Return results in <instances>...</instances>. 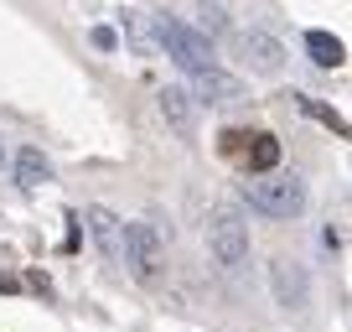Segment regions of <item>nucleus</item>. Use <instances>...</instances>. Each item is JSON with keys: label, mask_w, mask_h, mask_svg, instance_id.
I'll return each mask as SVG.
<instances>
[{"label": "nucleus", "mask_w": 352, "mask_h": 332, "mask_svg": "<svg viewBox=\"0 0 352 332\" xmlns=\"http://www.w3.org/2000/svg\"><path fill=\"white\" fill-rule=\"evenodd\" d=\"M239 198L249 203L254 213H264V218H300L306 203H311V187L296 172H264V177L239 182Z\"/></svg>", "instance_id": "obj_1"}, {"label": "nucleus", "mask_w": 352, "mask_h": 332, "mask_svg": "<svg viewBox=\"0 0 352 332\" xmlns=\"http://www.w3.org/2000/svg\"><path fill=\"white\" fill-rule=\"evenodd\" d=\"M249 135H254V130H223V135H218V151L228 156V161H243V145H249Z\"/></svg>", "instance_id": "obj_14"}, {"label": "nucleus", "mask_w": 352, "mask_h": 332, "mask_svg": "<svg viewBox=\"0 0 352 332\" xmlns=\"http://www.w3.org/2000/svg\"><path fill=\"white\" fill-rule=\"evenodd\" d=\"M202 239H208V255L218 260L228 276H243V265H249V223L239 218L233 208H208V223H202Z\"/></svg>", "instance_id": "obj_2"}, {"label": "nucleus", "mask_w": 352, "mask_h": 332, "mask_svg": "<svg viewBox=\"0 0 352 332\" xmlns=\"http://www.w3.org/2000/svg\"><path fill=\"white\" fill-rule=\"evenodd\" d=\"M94 47H99V52H114V47H120V32H114V26H94Z\"/></svg>", "instance_id": "obj_15"}, {"label": "nucleus", "mask_w": 352, "mask_h": 332, "mask_svg": "<svg viewBox=\"0 0 352 332\" xmlns=\"http://www.w3.org/2000/svg\"><path fill=\"white\" fill-rule=\"evenodd\" d=\"M306 52H311L316 68H342L347 63V47H342V37H331V32H306Z\"/></svg>", "instance_id": "obj_12"}, {"label": "nucleus", "mask_w": 352, "mask_h": 332, "mask_svg": "<svg viewBox=\"0 0 352 332\" xmlns=\"http://www.w3.org/2000/svg\"><path fill=\"white\" fill-rule=\"evenodd\" d=\"M155 104H161V120L171 125V130L192 135V125H197V104H192L187 89H161V94H155Z\"/></svg>", "instance_id": "obj_10"}, {"label": "nucleus", "mask_w": 352, "mask_h": 332, "mask_svg": "<svg viewBox=\"0 0 352 332\" xmlns=\"http://www.w3.org/2000/svg\"><path fill=\"white\" fill-rule=\"evenodd\" d=\"M83 218H88V234H94V244H99V255L109 260V265H120V260H124V239H120L124 223L114 218L109 208H88Z\"/></svg>", "instance_id": "obj_7"}, {"label": "nucleus", "mask_w": 352, "mask_h": 332, "mask_svg": "<svg viewBox=\"0 0 352 332\" xmlns=\"http://www.w3.org/2000/svg\"><path fill=\"white\" fill-rule=\"evenodd\" d=\"M192 104H239L243 99V83L223 68H208V73H192Z\"/></svg>", "instance_id": "obj_6"}, {"label": "nucleus", "mask_w": 352, "mask_h": 332, "mask_svg": "<svg viewBox=\"0 0 352 332\" xmlns=\"http://www.w3.org/2000/svg\"><path fill=\"white\" fill-rule=\"evenodd\" d=\"M243 172L249 177H264V172H280V141L270 130H254L249 135V145H243Z\"/></svg>", "instance_id": "obj_9"}, {"label": "nucleus", "mask_w": 352, "mask_h": 332, "mask_svg": "<svg viewBox=\"0 0 352 332\" xmlns=\"http://www.w3.org/2000/svg\"><path fill=\"white\" fill-rule=\"evenodd\" d=\"M239 52H243V63H249V73L275 78L280 68H285V47H280L270 32H243L239 37Z\"/></svg>", "instance_id": "obj_5"}, {"label": "nucleus", "mask_w": 352, "mask_h": 332, "mask_svg": "<svg viewBox=\"0 0 352 332\" xmlns=\"http://www.w3.org/2000/svg\"><path fill=\"white\" fill-rule=\"evenodd\" d=\"M270 286H275L280 307H306V296H311L306 270H300L296 260H275V265H270Z\"/></svg>", "instance_id": "obj_8"}, {"label": "nucleus", "mask_w": 352, "mask_h": 332, "mask_svg": "<svg viewBox=\"0 0 352 332\" xmlns=\"http://www.w3.org/2000/svg\"><path fill=\"white\" fill-rule=\"evenodd\" d=\"M6 161H11V145H6V141H0V166H6Z\"/></svg>", "instance_id": "obj_18"}, {"label": "nucleus", "mask_w": 352, "mask_h": 332, "mask_svg": "<svg viewBox=\"0 0 352 332\" xmlns=\"http://www.w3.org/2000/svg\"><path fill=\"white\" fill-rule=\"evenodd\" d=\"M16 182H21V187H47V182H52V161H47L36 145H21V151H16Z\"/></svg>", "instance_id": "obj_11"}, {"label": "nucleus", "mask_w": 352, "mask_h": 332, "mask_svg": "<svg viewBox=\"0 0 352 332\" xmlns=\"http://www.w3.org/2000/svg\"><path fill=\"white\" fill-rule=\"evenodd\" d=\"M26 286H32V291H42V296H52V280H47L42 270H32V276H26Z\"/></svg>", "instance_id": "obj_16"}, {"label": "nucleus", "mask_w": 352, "mask_h": 332, "mask_svg": "<svg viewBox=\"0 0 352 332\" xmlns=\"http://www.w3.org/2000/svg\"><path fill=\"white\" fill-rule=\"evenodd\" d=\"M0 291L11 296V291H21V280H16V276H6V270H0Z\"/></svg>", "instance_id": "obj_17"}, {"label": "nucleus", "mask_w": 352, "mask_h": 332, "mask_svg": "<svg viewBox=\"0 0 352 332\" xmlns=\"http://www.w3.org/2000/svg\"><path fill=\"white\" fill-rule=\"evenodd\" d=\"M120 239H124V265H130V276L155 291L166 280V244H161V234H155L151 223L135 218V223L120 229Z\"/></svg>", "instance_id": "obj_4"}, {"label": "nucleus", "mask_w": 352, "mask_h": 332, "mask_svg": "<svg viewBox=\"0 0 352 332\" xmlns=\"http://www.w3.org/2000/svg\"><path fill=\"white\" fill-rule=\"evenodd\" d=\"M296 104H300V110H306V114H311V120H321V125H327V130H337V135H347V120H342V114H337V110H327V104H316V99H311V94H296Z\"/></svg>", "instance_id": "obj_13"}, {"label": "nucleus", "mask_w": 352, "mask_h": 332, "mask_svg": "<svg viewBox=\"0 0 352 332\" xmlns=\"http://www.w3.org/2000/svg\"><path fill=\"white\" fill-rule=\"evenodd\" d=\"M155 42L166 47V57H171L182 73H208V68H218V57H212V42L202 32H192L187 21H176V16H155Z\"/></svg>", "instance_id": "obj_3"}]
</instances>
